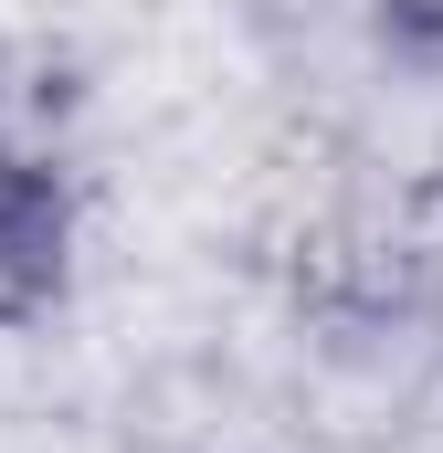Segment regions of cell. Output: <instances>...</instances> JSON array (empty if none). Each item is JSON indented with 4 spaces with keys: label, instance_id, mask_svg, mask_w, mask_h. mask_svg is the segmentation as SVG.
<instances>
[{
    "label": "cell",
    "instance_id": "cell-1",
    "mask_svg": "<svg viewBox=\"0 0 443 453\" xmlns=\"http://www.w3.org/2000/svg\"><path fill=\"white\" fill-rule=\"evenodd\" d=\"M74 264H85V180L53 148L0 137V338H32L74 296Z\"/></svg>",
    "mask_w": 443,
    "mask_h": 453
}]
</instances>
